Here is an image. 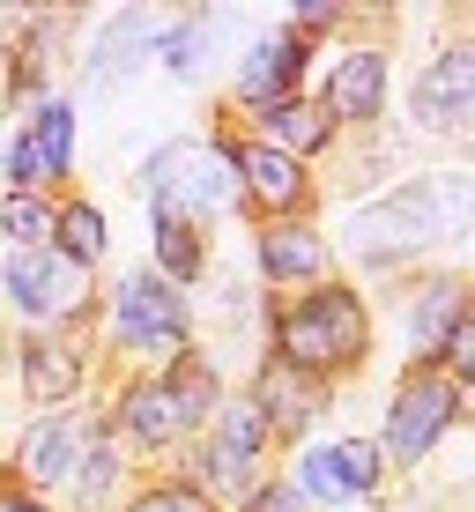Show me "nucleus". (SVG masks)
I'll return each instance as SVG.
<instances>
[{"instance_id":"1","label":"nucleus","mask_w":475,"mask_h":512,"mask_svg":"<svg viewBox=\"0 0 475 512\" xmlns=\"http://www.w3.org/2000/svg\"><path fill=\"white\" fill-rule=\"evenodd\" d=\"M364 334H372L364 297L342 290V282H327V290L297 297L283 312V327H275V364H290V372H305V379L349 372V364L364 357Z\"/></svg>"},{"instance_id":"2","label":"nucleus","mask_w":475,"mask_h":512,"mask_svg":"<svg viewBox=\"0 0 475 512\" xmlns=\"http://www.w3.org/2000/svg\"><path fill=\"white\" fill-rule=\"evenodd\" d=\"M461 231H468V179H416L349 216V238L364 253H401V245H431V238H461Z\"/></svg>"},{"instance_id":"3","label":"nucleus","mask_w":475,"mask_h":512,"mask_svg":"<svg viewBox=\"0 0 475 512\" xmlns=\"http://www.w3.org/2000/svg\"><path fill=\"white\" fill-rule=\"evenodd\" d=\"M0 290L15 297V305L30 312V320H60V312H75L82 297H90V282H82L75 260H60L45 245V253H8V268H0Z\"/></svg>"},{"instance_id":"4","label":"nucleus","mask_w":475,"mask_h":512,"mask_svg":"<svg viewBox=\"0 0 475 512\" xmlns=\"http://www.w3.org/2000/svg\"><path fill=\"white\" fill-rule=\"evenodd\" d=\"M453 409H461V401H453V386L431 379V372H416V379L394 394V416H386V453H394L401 468H416V461L438 446V431L453 423Z\"/></svg>"},{"instance_id":"5","label":"nucleus","mask_w":475,"mask_h":512,"mask_svg":"<svg viewBox=\"0 0 475 512\" xmlns=\"http://www.w3.org/2000/svg\"><path fill=\"white\" fill-rule=\"evenodd\" d=\"M179 334H186V297H179V282L134 275L127 290H119V342H127V349H179Z\"/></svg>"},{"instance_id":"6","label":"nucleus","mask_w":475,"mask_h":512,"mask_svg":"<svg viewBox=\"0 0 475 512\" xmlns=\"http://www.w3.org/2000/svg\"><path fill=\"white\" fill-rule=\"evenodd\" d=\"M409 112H416V127H431V134H461L475 119V52H446V60H431L424 75H416Z\"/></svg>"},{"instance_id":"7","label":"nucleus","mask_w":475,"mask_h":512,"mask_svg":"<svg viewBox=\"0 0 475 512\" xmlns=\"http://www.w3.org/2000/svg\"><path fill=\"white\" fill-rule=\"evenodd\" d=\"M253 409H260V423H283V431H305V423L327 409V394H320V379L290 372V364H268V372H260V386H253Z\"/></svg>"},{"instance_id":"8","label":"nucleus","mask_w":475,"mask_h":512,"mask_svg":"<svg viewBox=\"0 0 475 512\" xmlns=\"http://www.w3.org/2000/svg\"><path fill=\"white\" fill-rule=\"evenodd\" d=\"M297 75H305V38H268L238 67V97L245 104H283L297 90Z\"/></svg>"},{"instance_id":"9","label":"nucleus","mask_w":475,"mask_h":512,"mask_svg":"<svg viewBox=\"0 0 475 512\" xmlns=\"http://www.w3.org/2000/svg\"><path fill=\"white\" fill-rule=\"evenodd\" d=\"M231 171L245 179L260 208H297V193H305V171L290 164V156H275L268 141H253V149H231Z\"/></svg>"},{"instance_id":"10","label":"nucleus","mask_w":475,"mask_h":512,"mask_svg":"<svg viewBox=\"0 0 475 512\" xmlns=\"http://www.w3.org/2000/svg\"><path fill=\"white\" fill-rule=\"evenodd\" d=\"M386 97V60L379 52H349L327 82V119H372Z\"/></svg>"},{"instance_id":"11","label":"nucleus","mask_w":475,"mask_h":512,"mask_svg":"<svg viewBox=\"0 0 475 512\" xmlns=\"http://www.w3.org/2000/svg\"><path fill=\"white\" fill-rule=\"evenodd\" d=\"M75 468H82L75 416H45L38 431H30V446H23V475H30V483H67Z\"/></svg>"},{"instance_id":"12","label":"nucleus","mask_w":475,"mask_h":512,"mask_svg":"<svg viewBox=\"0 0 475 512\" xmlns=\"http://www.w3.org/2000/svg\"><path fill=\"white\" fill-rule=\"evenodd\" d=\"M260 127H268V149L297 164L305 149H320V141L334 134V119L320 112V104H305V97H283V104H268V119H260Z\"/></svg>"},{"instance_id":"13","label":"nucleus","mask_w":475,"mask_h":512,"mask_svg":"<svg viewBox=\"0 0 475 512\" xmlns=\"http://www.w3.org/2000/svg\"><path fill=\"white\" fill-rule=\"evenodd\" d=\"M260 268H268L275 282H312L327 268V245L312 238L305 223H297V231H290V223H275V231L260 238Z\"/></svg>"},{"instance_id":"14","label":"nucleus","mask_w":475,"mask_h":512,"mask_svg":"<svg viewBox=\"0 0 475 512\" xmlns=\"http://www.w3.org/2000/svg\"><path fill=\"white\" fill-rule=\"evenodd\" d=\"M461 320H468L461 282H431V290L409 305V342H416V349H438V342H446V334L461 327Z\"/></svg>"},{"instance_id":"15","label":"nucleus","mask_w":475,"mask_h":512,"mask_svg":"<svg viewBox=\"0 0 475 512\" xmlns=\"http://www.w3.org/2000/svg\"><path fill=\"white\" fill-rule=\"evenodd\" d=\"M156 260H164V282L179 275V282H193L201 275V238H193V223H186V208L171 201H156Z\"/></svg>"},{"instance_id":"16","label":"nucleus","mask_w":475,"mask_h":512,"mask_svg":"<svg viewBox=\"0 0 475 512\" xmlns=\"http://www.w3.org/2000/svg\"><path fill=\"white\" fill-rule=\"evenodd\" d=\"M75 379H82V364H75V349H67V342H30L23 349L30 401H67V394H75Z\"/></svg>"},{"instance_id":"17","label":"nucleus","mask_w":475,"mask_h":512,"mask_svg":"<svg viewBox=\"0 0 475 512\" xmlns=\"http://www.w3.org/2000/svg\"><path fill=\"white\" fill-rule=\"evenodd\" d=\"M119 416H127V431L142 438V446H171V438L186 431V423H179V409L164 401V386H134V394L119 401Z\"/></svg>"},{"instance_id":"18","label":"nucleus","mask_w":475,"mask_h":512,"mask_svg":"<svg viewBox=\"0 0 475 512\" xmlns=\"http://www.w3.org/2000/svg\"><path fill=\"white\" fill-rule=\"evenodd\" d=\"M52 238H60V245H52V253H60V260H75V268H90V260L104 253V216H97L90 201H67L60 216H52Z\"/></svg>"},{"instance_id":"19","label":"nucleus","mask_w":475,"mask_h":512,"mask_svg":"<svg viewBox=\"0 0 475 512\" xmlns=\"http://www.w3.org/2000/svg\"><path fill=\"white\" fill-rule=\"evenodd\" d=\"M156 386H164V401L179 409V423H193V416L208 409V401H216V372H208L201 357H179V364H171V372L156 379Z\"/></svg>"},{"instance_id":"20","label":"nucleus","mask_w":475,"mask_h":512,"mask_svg":"<svg viewBox=\"0 0 475 512\" xmlns=\"http://www.w3.org/2000/svg\"><path fill=\"white\" fill-rule=\"evenodd\" d=\"M0 231L15 238V253H45L52 245V208L38 193H8V208H0Z\"/></svg>"},{"instance_id":"21","label":"nucleus","mask_w":475,"mask_h":512,"mask_svg":"<svg viewBox=\"0 0 475 512\" xmlns=\"http://www.w3.org/2000/svg\"><path fill=\"white\" fill-rule=\"evenodd\" d=\"M30 149L45 156V171H67V156H75V104H38V127H30Z\"/></svg>"},{"instance_id":"22","label":"nucleus","mask_w":475,"mask_h":512,"mask_svg":"<svg viewBox=\"0 0 475 512\" xmlns=\"http://www.w3.org/2000/svg\"><path fill=\"white\" fill-rule=\"evenodd\" d=\"M297 490H305V498H320V505H342V498H349L342 468H334V446H320V453H305V461H297Z\"/></svg>"},{"instance_id":"23","label":"nucleus","mask_w":475,"mask_h":512,"mask_svg":"<svg viewBox=\"0 0 475 512\" xmlns=\"http://www.w3.org/2000/svg\"><path fill=\"white\" fill-rule=\"evenodd\" d=\"M334 468H342L349 498H364V490L379 483V446H364V438H342V446H334Z\"/></svg>"},{"instance_id":"24","label":"nucleus","mask_w":475,"mask_h":512,"mask_svg":"<svg viewBox=\"0 0 475 512\" xmlns=\"http://www.w3.org/2000/svg\"><path fill=\"white\" fill-rule=\"evenodd\" d=\"M216 446L245 453V461H253V453L268 446V423H260V409H253V401H245V409H223V438H216Z\"/></svg>"},{"instance_id":"25","label":"nucleus","mask_w":475,"mask_h":512,"mask_svg":"<svg viewBox=\"0 0 475 512\" xmlns=\"http://www.w3.org/2000/svg\"><path fill=\"white\" fill-rule=\"evenodd\" d=\"M142 38H149V15H127V23H119V30H112V38H104V45H97V67H90V75H97V82H112V60H119V67H127V52H134V45H142Z\"/></svg>"},{"instance_id":"26","label":"nucleus","mask_w":475,"mask_h":512,"mask_svg":"<svg viewBox=\"0 0 475 512\" xmlns=\"http://www.w3.org/2000/svg\"><path fill=\"white\" fill-rule=\"evenodd\" d=\"M127 512H208L201 490H179V483H164V490H149V498H134Z\"/></svg>"},{"instance_id":"27","label":"nucleus","mask_w":475,"mask_h":512,"mask_svg":"<svg viewBox=\"0 0 475 512\" xmlns=\"http://www.w3.org/2000/svg\"><path fill=\"white\" fill-rule=\"evenodd\" d=\"M8 179H15V193H30V186H45V179H52V171H45V156L30 149V134L8 149Z\"/></svg>"},{"instance_id":"28","label":"nucleus","mask_w":475,"mask_h":512,"mask_svg":"<svg viewBox=\"0 0 475 512\" xmlns=\"http://www.w3.org/2000/svg\"><path fill=\"white\" fill-rule=\"evenodd\" d=\"M208 475H216L223 490H245V483H253V461L231 453V446H208Z\"/></svg>"},{"instance_id":"29","label":"nucleus","mask_w":475,"mask_h":512,"mask_svg":"<svg viewBox=\"0 0 475 512\" xmlns=\"http://www.w3.org/2000/svg\"><path fill=\"white\" fill-rule=\"evenodd\" d=\"M104 490H112V446H97L82 461V505H104Z\"/></svg>"},{"instance_id":"30","label":"nucleus","mask_w":475,"mask_h":512,"mask_svg":"<svg viewBox=\"0 0 475 512\" xmlns=\"http://www.w3.org/2000/svg\"><path fill=\"white\" fill-rule=\"evenodd\" d=\"M438 349H446V364H453V372H461V379H475V327H468V320L453 327V334H446V342H438Z\"/></svg>"},{"instance_id":"31","label":"nucleus","mask_w":475,"mask_h":512,"mask_svg":"<svg viewBox=\"0 0 475 512\" xmlns=\"http://www.w3.org/2000/svg\"><path fill=\"white\" fill-rule=\"evenodd\" d=\"M245 512H297V490H290V483H275V490H260V498L245 505Z\"/></svg>"},{"instance_id":"32","label":"nucleus","mask_w":475,"mask_h":512,"mask_svg":"<svg viewBox=\"0 0 475 512\" xmlns=\"http://www.w3.org/2000/svg\"><path fill=\"white\" fill-rule=\"evenodd\" d=\"M0 512H45V505H30L23 490H15V483H0Z\"/></svg>"}]
</instances>
